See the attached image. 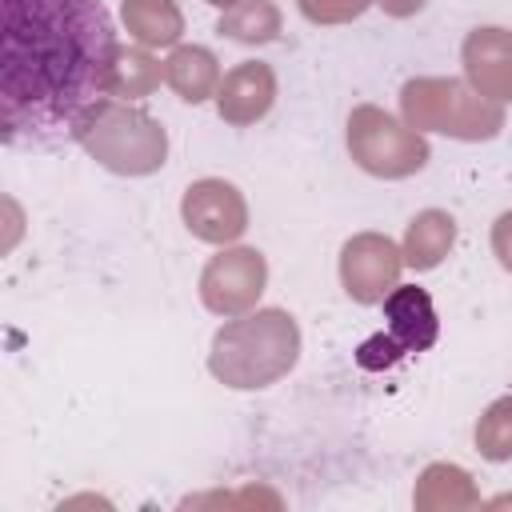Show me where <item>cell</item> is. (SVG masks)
Masks as SVG:
<instances>
[{"label": "cell", "instance_id": "1", "mask_svg": "<svg viewBox=\"0 0 512 512\" xmlns=\"http://www.w3.org/2000/svg\"><path fill=\"white\" fill-rule=\"evenodd\" d=\"M120 40L104 0H0V136L48 148L112 96Z\"/></svg>", "mask_w": 512, "mask_h": 512}, {"label": "cell", "instance_id": "2", "mask_svg": "<svg viewBox=\"0 0 512 512\" xmlns=\"http://www.w3.org/2000/svg\"><path fill=\"white\" fill-rule=\"evenodd\" d=\"M296 360H300L296 316L284 308H252L244 316H232L212 336L208 372L228 388L252 392L288 376Z\"/></svg>", "mask_w": 512, "mask_h": 512}, {"label": "cell", "instance_id": "3", "mask_svg": "<svg viewBox=\"0 0 512 512\" xmlns=\"http://www.w3.org/2000/svg\"><path fill=\"white\" fill-rule=\"evenodd\" d=\"M76 144L116 176H152L168 160V132L132 100L104 96L76 128Z\"/></svg>", "mask_w": 512, "mask_h": 512}, {"label": "cell", "instance_id": "4", "mask_svg": "<svg viewBox=\"0 0 512 512\" xmlns=\"http://www.w3.org/2000/svg\"><path fill=\"white\" fill-rule=\"evenodd\" d=\"M404 124L416 132H444L452 140H492L504 128V104L480 96L468 80L416 76L400 88Z\"/></svg>", "mask_w": 512, "mask_h": 512}, {"label": "cell", "instance_id": "5", "mask_svg": "<svg viewBox=\"0 0 512 512\" xmlns=\"http://www.w3.org/2000/svg\"><path fill=\"white\" fill-rule=\"evenodd\" d=\"M348 152L352 160L380 180H404L416 176L428 164V140L424 132L400 124L376 104H360L348 116Z\"/></svg>", "mask_w": 512, "mask_h": 512}, {"label": "cell", "instance_id": "6", "mask_svg": "<svg viewBox=\"0 0 512 512\" xmlns=\"http://www.w3.org/2000/svg\"><path fill=\"white\" fill-rule=\"evenodd\" d=\"M384 320L388 328L368 336L356 348V364L368 372H384L392 364H400L412 352H428L440 336V320L432 308V296L420 284H396L384 300Z\"/></svg>", "mask_w": 512, "mask_h": 512}, {"label": "cell", "instance_id": "7", "mask_svg": "<svg viewBox=\"0 0 512 512\" xmlns=\"http://www.w3.org/2000/svg\"><path fill=\"white\" fill-rule=\"evenodd\" d=\"M268 284V260L256 248H220L200 272V300L208 312L232 320L256 308Z\"/></svg>", "mask_w": 512, "mask_h": 512}, {"label": "cell", "instance_id": "8", "mask_svg": "<svg viewBox=\"0 0 512 512\" xmlns=\"http://www.w3.org/2000/svg\"><path fill=\"white\" fill-rule=\"evenodd\" d=\"M180 216H184V228L204 240V244H232L248 232V204H244V192L232 184V180H220V176H204V180H192L184 188V200H180Z\"/></svg>", "mask_w": 512, "mask_h": 512}, {"label": "cell", "instance_id": "9", "mask_svg": "<svg viewBox=\"0 0 512 512\" xmlns=\"http://www.w3.org/2000/svg\"><path fill=\"white\" fill-rule=\"evenodd\" d=\"M404 252L380 232H360L340 248V284L356 304H380L400 284Z\"/></svg>", "mask_w": 512, "mask_h": 512}, {"label": "cell", "instance_id": "10", "mask_svg": "<svg viewBox=\"0 0 512 512\" xmlns=\"http://www.w3.org/2000/svg\"><path fill=\"white\" fill-rule=\"evenodd\" d=\"M460 64H464V80L496 100V104H512V32L508 28H472L460 44Z\"/></svg>", "mask_w": 512, "mask_h": 512}, {"label": "cell", "instance_id": "11", "mask_svg": "<svg viewBox=\"0 0 512 512\" xmlns=\"http://www.w3.org/2000/svg\"><path fill=\"white\" fill-rule=\"evenodd\" d=\"M276 104V72L264 60H240L236 68L224 72L216 88V112L232 128H248L264 120Z\"/></svg>", "mask_w": 512, "mask_h": 512}, {"label": "cell", "instance_id": "12", "mask_svg": "<svg viewBox=\"0 0 512 512\" xmlns=\"http://www.w3.org/2000/svg\"><path fill=\"white\" fill-rule=\"evenodd\" d=\"M220 60L204 44H176L164 60V84L184 100V104H204L220 88Z\"/></svg>", "mask_w": 512, "mask_h": 512}, {"label": "cell", "instance_id": "13", "mask_svg": "<svg viewBox=\"0 0 512 512\" xmlns=\"http://www.w3.org/2000/svg\"><path fill=\"white\" fill-rule=\"evenodd\" d=\"M120 20L144 48H176L184 36V12L176 0H120Z\"/></svg>", "mask_w": 512, "mask_h": 512}, {"label": "cell", "instance_id": "14", "mask_svg": "<svg viewBox=\"0 0 512 512\" xmlns=\"http://www.w3.org/2000/svg\"><path fill=\"white\" fill-rule=\"evenodd\" d=\"M456 244V220L444 212V208H424L412 216L408 232H404V264L416 268V272H432Z\"/></svg>", "mask_w": 512, "mask_h": 512}, {"label": "cell", "instance_id": "15", "mask_svg": "<svg viewBox=\"0 0 512 512\" xmlns=\"http://www.w3.org/2000/svg\"><path fill=\"white\" fill-rule=\"evenodd\" d=\"M416 508H432V512H452V508H476L480 496L472 488V476L456 464H428L416 480V492H412Z\"/></svg>", "mask_w": 512, "mask_h": 512}, {"label": "cell", "instance_id": "16", "mask_svg": "<svg viewBox=\"0 0 512 512\" xmlns=\"http://www.w3.org/2000/svg\"><path fill=\"white\" fill-rule=\"evenodd\" d=\"M280 28H284V16L272 0H240L216 20V32L236 44H272L280 40Z\"/></svg>", "mask_w": 512, "mask_h": 512}, {"label": "cell", "instance_id": "17", "mask_svg": "<svg viewBox=\"0 0 512 512\" xmlns=\"http://www.w3.org/2000/svg\"><path fill=\"white\" fill-rule=\"evenodd\" d=\"M164 80V64L152 56V48L136 44H120V56H116V72H112V96L116 100H144L160 88Z\"/></svg>", "mask_w": 512, "mask_h": 512}, {"label": "cell", "instance_id": "18", "mask_svg": "<svg viewBox=\"0 0 512 512\" xmlns=\"http://www.w3.org/2000/svg\"><path fill=\"white\" fill-rule=\"evenodd\" d=\"M476 448L492 464L512 460V392L500 396V400H492L484 408V416L476 420Z\"/></svg>", "mask_w": 512, "mask_h": 512}, {"label": "cell", "instance_id": "19", "mask_svg": "<svg viewBox=\"0 0 512 512\" xmlns=\"http://www.w3.org/2000/svg\"><path fill=\"white\" fill-rule=\"evenodd\" d=\"M296 4H300L304 20H312V24H348V20L364 16L368 4H376V0H296Z\"/></svg>", "mask_w": 512, "mask_h": 512}, {"label": "cell", "instance_id": "20", "mask_svg": "<svg viewBox=\"0 0 512 512\" xmlns=\"http://www.w3.org/2000/svg\"><path fill=\"white\" fill-rule=\"evenodd\" d=\"M492 252H496V260L512 272V212H504V216L492 224Z\"/></svg>", "mask_w": 512, "mask_h": 512}, {"label": "cell", "instance_id": "21", "mask_svg": "<svg viewBox=\"0 0 512 512\" xmlns=\"http://www.w3.org/2000/svg\"><path fill=\"white\" fill-rule=\"evenodd\" d=\"M388 16H396V20H408V16H416V12H424V4L428 0H376Z\"/></svg>", "mask_w": 512, "mask_h": 512}, {"label": "cell", "instance_id": "22", "mask_svg": "<svg viewBox=\"0 0 512 512\" xmlns=\"http://www.w3.org/2000/svg\"><path fill=\"white\" fill-rule=\"evenodd\" d=\"M208 4H212V8H220V12H228V8H236L240 0H208Z\"/></svg>", "mask_w": 512, "mask_h": 512}]
</instances>
